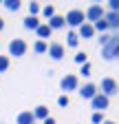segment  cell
<instances>
[{
  "label": "cell",
  "instance_id": "cell-1",
  "mask_svg": "<svg viewBox=\"0 0 119 124\" xmlns=\"http://www.w3.org/2000/svg\"><path fill=\"white\" fill-rule=\"evenodd\" d=\"M101 58L106 60V62L119 60V31H112L108 44H106V46H101Z\"/></svg>",
  "mask_w": 119,
  "mask_h": 124
},
{
  "label": "cell",
  "instance_id": "cell-2",
  "mask_svg": "<svg viewBox=\"0 0 119 124\" xmlns=\"http://www.w3.org/2000/svg\"><path fill=\"white\" fill-rule=\"evenodd\" d=\"M97 91L101 93V95H106V98H112V95H117V91H119V82L112 80V78H104L101 84L97 86Z\"/></svg>",
  "mask_w": 119,
  "mask_h": 124
},
{
  "label": "cell",
  "instance_id": "cell-3",
  "mask_svg": "<svg viewBox=\"0 0 119 124\" xmlns=\"http://www.w3.org/2000/svg\"><path fill=\"white\" fill-rule=\"evenodd\" d=\"M64 20H66L68 27H77V29H79V27L86 22V16H84L82 9H71V11L64 16Z\"/></svg>",
  "mask_w": 119,
  "mask_h": 124
},
{
  "label": "cell",
  "instance_id": "cell-4",
  "mask_svg": "<svg viewBox=\"0 0 119 124\" xmlns=\"http://www.w3.org/2000/svg\"><path fill=\"white\" fill-rule=\"evenodd\" d=\"M26 49H29V44L22 38H13L9 42V55H13V58H22L26 53Z\"/></svg>",
  "mask_w": 119,
  "mask_h": 124
},
{
  "label": "cell",
  "instance_id": "cell-5",
  "mask_svg": "<svg viewBox=\"0 0 119 124\" xmlns=\"http://www.w3.org/2000/svg\"><path fill=\"white\" fill-rule=\"evenodd\" d=\"M60 86H62V91L68 95V91H77V89H79V80H77V75L66 73L62 80H60Z\"/></svg>",
  "mask_w": 119,
  "mask_h": 124
},
{
  "label": "cell",
  "instance_id": "cell-6",
  "mask_svg": "<svg viewBox=\"0 0 119 124\" xmlns=\"http://www.w3.org/2000/svg\"><path fill=\"white\" fill-rule=\"evenodd\" d=\"M104 13H106V11L101 9V5H97V2H95V5H91V7L86 9V13H84V16H86V22H91V24H93V22H97V20H101V18H104Z\"/></svg>",
  "mask_w": 119,
  "mask_h": 124
},
{
  "label": "cell",
  "instance_id": "cell-7",
  "mask_svg": "<svg viewBox=\"0 0 119 124\" xmlns=\"http://www.w3.org/2000/svg\"><path fill=\"white\" fill-rule=\"evenodd\" d=\"M108 106H110V98L101 95V93H97V95L91 100V108H93V111H99V113H104Z\"/></svg>",
  "mask_w": 119,
  "mask_h": 124
},
{
  "label": "cell",
  "instance_id": "cell-8",
  "mask_svg": "<svg viewBox=\"0 0 119 124\" xmlns=\"http://www.w3.org/2000/svg\"><path fill=\"white\" fill-rule=\"evenodd\" d=\"M46 53H49V58H53V60H62V58L66 55V46H64L62 42H51Z\"/></svg>",
  "mask_w": 119,
  "mask_h": 124
},
{
  "label": "cell",
  "instance_id": "cell-9",
  "mask_svg": "<svg viewBox=\"0 0 119 124\" xmlns=\"http://www.w3.org/2000/svg\"><path fill=\"white\" fill-rule=\"evenodd\" d=\"M77 93H79V98H82V100H93L99 91H97V84H93V82H86L84 86H79V91H77Z\"/></svg>",
  "mask_w": 119,
  "mask_h": 124
},
{
  "label": "cell",
  "instance_id": "cell-10",
  "mask_svg": "<svg viewBox=\"0 0 119 124\" xmlns=\"http://www.w3.org/2000/svg\"><path fill=\"white\" fill-rule=\"evenodd\" d=\"M104 20H106L110 31H119V13L117 11H106L104 13Z\"/></svg>",
  "mask_w": 119,
  "mask_h": 124
},
{
  "label": "cell",
  "instance_id": "cell-11",
  "mask_svg": "<svg viewBox=\"0 0 119 124\" xmlns=\"http://www.w3.org/2000/svg\"><path fill=\"white\" fill-rule=\"evenodd\" d=\"M77 36H79V40H82V38H84V40L93 38V36H95V29H93V24H91V22H84V24L77 29Z\"/></svg>",
  "mask_w": 119,
  "mask_h": 124
},
{
  "label": "cell",
  "instance_id": "cell-12",
  "mask_svg": "<svg viewBox=\"0 0 119 124\" xmlns=\"http://www.w3.org/2000/svg\"><path fill=\"white\" fill-rule=\"evenodd\" d=\"M16 122L18 124H35V117H33L31 111H20L18 117H16Z\"/></svg>",
  "mask_w": 119,
  "mask_h": 124
},
{
  "label": "cell",
  "instance_id": "cell-13",
  "mask_svg": "<svg viewBox=\"0 0 119 124\" xmlns=\"http://www.w3.org/2000/svg\"><path fill=\"white\" fill-rule=\"evenodd\" d=\"M46 24H49V27L55 31V29H62V27H66V20H64V16H57V13H55L53 18H49V22H46Z\"/></svg>",
  "mask_w": 119,
  "mask_h": 124
},
{
  "label": "cell",
  "instance_id": "cell-14",
  "mask_svg": "<svg viewBox=\"0 0 119 124\" xmlns=\"http://www.w3.org/2000/svg\"><path fill=\"white\" fill-rule=\"evenodd\" d=\"M22 24H24V29H31V31H38V27H40L42 22L38 20V16H26Z\"/></svg>",
  "mask_w": 119,
  "mask_h": 124
},
{
  "label": "cell",
  "instance_id": "cell-15",
  "mask_svg": "<svg viewBox=\"0 0 119 124\" xmlns=\"http://www.w3.org/2000/svg\"><path fill=\"white\" fill-rule=\"evenodd\" d=\"M31 113H33V117H35V120H42V122H44V120L49 117V108L44 106V104H40V106H35V108H33Z\"/></svg>",
  "mask_w": 119,
  "mask_h": 124
},
{
  "label": "cell",
  "instance_id": "cell-16",
  "mask_svg": "<svg viewBox=\"0 0 119 124\" xmlns=\"http://www.w3.org/2000/svg\"><path fill=\"white\" fill-rule=\"evenodd\" d=\"M77 44H79V36H77V31H68V33H66V46H68V49H75Z\"/></svg>",
  "mask_w": 119,
  "mask_h": 124
},
{
  "label": "cell",
  "instance_id": "cell-17",
  "mask_svg": "<svg viewBox=\"0 0 119 124\" xmlns=\"http://www.w3.org/2000/svg\"><path fill=\"white\" fill-rule=\"evenodd\" d=\"M2 5H5L7 11L16 13V11H20V7H22V0H2Z\"/></svg>",
  "mask_w": 119,
  "mask_h": 124
},
{
  "label": "cell",
  "instance_id": "cell-18",
  "mask_svg": "<svg viewBox=\"0 0 119 124\" xmlns=\"http://www.w3.org/2000/svg\"><path fill=\"white\" fill-rule=\"evenodd\" d=\"M51 33H53V29H51L49 24H40V27H38V36H40V40L51 38Z\"/></svg>",
  "mask_w": 119,
  "mask_h": 124
},
{
  "label": "cell",
  "instance_id": "cell-19",
  "mask_svg": "<svg viewBox=\"0 0 119 124\" xmlns=\"http://www.w3.org/2000/svg\"><path fill=\"white\" fill-rule=\"evenodd\" d=\"M33 51H35V53H46V51H49V44L44 42V40H38V42L33 44Z\"/></svg>",
  "mask_w": 119,
  "mask_h": 124
},
{
  "label": "cell",
  "instance_id": "cell-20",
  "mask_svg": "<svg viewBox=\"0 0 119 124\" xmlns=\"http://www.w3.org/2000/svg\"><path fill=\"white\" fill-rule=\"evenodd\" d=\"M93 29L95 31H99V33H106V31H108V24H106V20H97V22H93Z\"/></svg>",
  "mask_w": 119,
  "mask_h": 124
},
{
  "label": "cell",
  "instance_id": "cell-21",
  "mask_svg": "<svg viewBox=\"0 0 119 124\" xmlns=\"http://www.w3.org/2000/svg\"><path fill=\"white\" fill-rule=\"evenodd\" d=\"M40 13L49 20V18H53V16H55V7H53V5H46V7H42V11H40Z\"/></svg>",
  "mask_w": 119,
  "mask_h": 124
},
{
  "label": "cell",
  "instance_id": "cell-22",
  "mask_svg": "<svg viewBox=\"0 0 119 124\" xmlns=\"http://www.w3.org/2000/svg\"><path fill=\"white\" fill-rule=\"evenodd\" d=\"M79 73H82L84 78H91V75H93V64H91V62L82 64V67H79Z\"/></svg>",
  "mask_w": 119,
  "mask_h": 124
},
{
  "label": "cell",
  "instance_id": "cell-23",
  "mask_svg": "<svg viewBox=\"0 0 119 124\" xmlns=\"http://www.w3.org/2000/svg\"><path fill=\"white\" fill-rule=\"evenodd\" d=\"M40 11H42L40 2H35V0H31V2H29V16H38Z\"/></svg>",
  "mask_w": 119,
  "mask_h": 124
},
{
  "label": "cell",
  "instance_id": "cell-24",
  "mask_svg": "<svg viewBox=\"0 0 119 124\" xmlns=\"http://www.w3.org/2000/svg\"><path fill=\"white\" fill-rule=\"evenodd\" d=\"M9 64H11L9 55H0V73H5V71L9 69Z\"/></svg>",
  "mask_w": 119,
  "mask_h": 124
},
{
  "label": "cell",
  "instance_id": "cell-25",
  "mask_svg": "<svg viewBox=\"0 0 119 124\" xmlns=\"http://www.w3.org/2000/svg\"><path fill=\"white\" fill-rule=\"evenodd\" d=\"M75 62L82 67V64H86V62H88V55H86L84 51H79V53H75Z\"/></svg>",
  "mask_w": 119,
  "mask_h": 124
},
{
  "label": "cell",
  "instance_id": "cell-26",
  "mask_svg": "<svg viewBox=\"0 0 119 124\" xmlns=\"http://www.w3.org/2000/svg\"><path fill=\"white\" fill-rule=\"evenodd\" d=\"M91 122H93V124H101V122H104V113H99V111H93V115H91Z\"/></svg>",
  "mask_w": 119,
  "mask_h": 124
},
{
  "label": "cell",
  "instance_id": "cell-27",
  "mask_svg": "<svg viewBox=\"0 0 119 124\" xmlns=\"http://www.w3.org/2000/svg\"><path fill=\"white\" fill-rule=\"evenodd\" d=\"M108 40H110V33H101V36L97 38V42H99V49H101V46H106V44H108Z\"/></svg>",
  "mask_w": 119,
  "mask_h": 124
},
{
  "label": "cell",
  "instance_id": "cell-28",
  "mask_svg": "<svg viewBox=\"0 0 119 124\" xmlns=\"http://www.w3.org/2000/svg\"><path fill=\"white\" fill-rule=\"evenodd\" d=\"M57 104H60V106H68V104H71V98L64 93V95H60V98H57Z\"/></svg>",
  "mask_w": 119,
  "mask_h": 124
},
{
  "label": "cell",
  "instance_id": "cell-29",
  "mask_svg": "<svg viewBox=\"0 0 119 124\" xmlns=\"http://www.w3.org/2000/svg\"><path fill=\"white\" fill-rule=\"evenodd\" d=\"M108 11H119V0H106Z\"/></svg>",
  "mask_w": 119,
  "mask_h": 124
},
{
  "label": "cell",
  "instance_id": "cell-30",
  "mask_svg": "<svg viewBox=\"0 0 119 124\" xmlns=\"http://www.w3.org/2000/svg\"><path fill=\"white\" fill-rule=\"evenodd\" d=\"M42 124H57V122H55V117H53V115H49V117H46V120H44Z\"/></svg>",
  "mask_w": 119,
  "mask_h": 124
},
{
  "label": "cell",
  "instance_id": "cell-31",
  "mask_svg": "<svg viewBox=\"0 0 119 124\" xmlns=\"http://www.w3.org/2000/svg\"><path fill=\"white\" fill-rule=\"evenodd\" d=\"M2 29H5V20H2V18H0V31H2Z\"/></svg>",
  "mask_w": 119,
  "mask_h": 124
},
{
  "label": "cell",
  "instance_id": "cell-32",
  "mask_svg": "<svg viewBox=\"0 0 119 124\" xmlns=\"http://www.w3.org/2000/svg\"><path fill=\"white\" fill-rule=\"evenodd\" d=\"M101 124H115V122H112V120H104Z\"/></svg>",
  "mask_w": 119,
  "mask_h": 124
},
{
  "label": "cell",
  "instance_id": "cell-33",
  "mask_svg": "<svg viewBox=\"0 0 119 124\" xmlns=\"http://www.w3.org/2000/svg\"><path fill=\"white\" fill-rule=\"evenodd\" d=\"M95 2H97V5H99V2H101V0H95Z\"/></svg>",
  "mask_w": 119,
  "mask_h": 124
},
{
  "label": "cell",
  "instance_id": "cell-34",
  "mask_svg": "<svg viewBox=\"0 0 119 124\" xmlns=\"http://www.w3.org/2000/svg\"><path fill=\"white\" fill-rule=\"evenodd\" d=\"M0 5H2V0H0Z\"/></svg>",
  "mask_w": 119,
  "mask_h": 124
},
{
  "label": "cell",
  "instance_id": "cell-35",
  "mask_svg": "<svg viewBox=\"0 0 119 124\" xmlns=\"http://www.w3.org/2000/svg\"><path fill=\"white\" fill-rule=\"evenodd\" d=\"M117 13H119V11H117Z\"/></svg>",
  "mask_w": 119,
  "mask_h": 124
},
{
  "label": "cell",
  "instance_id": "cell-36",
  "mask_svg": "<svg viewBox=\"0 0 119 124\" xmlns=\"http://www.w3.org/2000/svg\"><path fill=\"white\" fill-rule=\"evenodd\" d=\"M35 124H38V122H35Z\"/></svg>",
  "mask_w": 119,
  "mask_h": 124
},
{
  "label": "cell",
  "instance_id": "cell-37",
  "mask_svg": "<svg viewBox=\"0 0 119 124\" xmlns=\"http://www.w3.org/2000/svg\"><path fill=\"white\" fill-rule=\"evenodd\" d=\"M117 93H119V91H117Z\"/></svg>",
  "mask_w": 119,
  "mask_h": 124
}]
</instances>
